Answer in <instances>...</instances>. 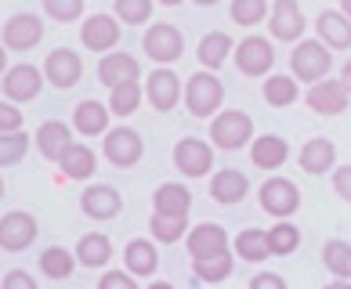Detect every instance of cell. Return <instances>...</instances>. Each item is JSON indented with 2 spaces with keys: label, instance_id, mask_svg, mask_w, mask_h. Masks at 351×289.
Returning <instances> with one entry per match:
<instances>
[{
  "label": "cell",
  "instance_id": "6da1fadb",
  "mask_svg": "<svg viewBox=\"0 0 351 289\" xmlns=\"http://www.w3.org/2000/svg\"><path fill=\"white\" fill-rule=\"evenodd\" d=\"M290 69H293V80H304V84H319L326 80L330 69H333V55L322 40H301L290 55Z\"/></svg>",
  "mask_w": 351,
  "mask_h": 289
},
{
  "label": "cell",
  "instance_id": "7a4b0ae2",
  "mask_svg": "<svg viewBox=\"0 0 351 289\" xmlns=\"http://www.w3.org/2000/svg\"><path fill=\"white\" fill-rule=\"evenodd\" d=\"M185 105H189V112L192 116H199V120H206V116H217L221 109V101H225V87H221V80L214 73H196V76H189V84H185Z\"/></svg>",
  "mask_w": 351,
  "mask_h": 289
},
{
  "label": "cell",
  "instance_id": "3957f363",
  "mask_svg": "<svg viewBox=\"0 0 351 289\" xmlns=\"http://www.w3.org/2000/svg\"><path fill=\"white\" fill-rule=\"evenodd\" d=\"M210 141L217 144V149L225 152H236L243 149V144L254 141V120L239 109H228V112H217L210 120Z\"/></svg>",
  "mask_w": 351,
  "mask_h": 289
},
{
  "label": "cell",
  "instance_id": "277c9868",
  "mask_svg": "<svg viewBox=\"0 0 351 289\" xmlns=\"http://www.w3.org/2000/svg\"><path fill=\"white\" fill-rule=\"evenodd\" d=\"M141 47H145V55L160 65H171L181 58V51H185V36H181L178 25L171 22H156L152 29L141 36Z\"/></svg>",
  "mask_w": 351,
  "mask_h": 289
},
{
  "label": "cell",
  "instance_id": "5b68a950",
  "mask_svg": "<svg viewBox=\"0 0 351 289\" xmlns=\"http://www.w3.org/2000/svg\"><path fill=\"white\" fill-rule=\"evenodd\" d=\"M257 199H261V210H268L271 217L282 221V217L297 214V206H301V188L286 177H268L261 185V192H257Z\"/></svg>",
  "mask_w": 351,
  "mask_h": 289
},
{
  "label": "cell",
  "instance_id": "8992f818",
  "mask_svg": "<svg viewBox=\"0 0 351 289\" xmlns=\"http://www.w3.org/2000/svg\"><path fill=\"white\" fill-rule=\"evenodd\" d=\"M36 235H40L36 217L25 214V210H11V214L0 217V249H8V253H22L25 246H33Z\"/></svg>",
  "mask_w": 351,
  "mask_h": 289
},
{
  "label": "cell",
  "instance_id": "52a82bcc",
  "mask_svg": "<svg viewBox=\"0 0 351 289\" xmlns=\"http://www.w3.org/2000/svg\"><path fill=\"white\" fill-rule=\"evenodd\" d=\"M174 166L185 177H206L214 166V144H206L203 138H181L174 149Z\"/></svg>",
  "mask_w": 351,
  "mask_h": 289
},
{
  "label": "cell",
  "instance_id": "ba28073f",
  "mask_svg": "<svg viewBox=\"0 0 351 289\" xmlns=\"http://www.w3.org/2000/svg\"><path fill=\"white\" fill-rule=\"evenodd\" d=\"M268 29H271L276 40H286V44L301 40L304 29H308L301 4H297V0H276L271 11H268Z\"/></svg>",
  "mask_w": 351,
  "mask_h": 289
},
{
  "label": "cell",
  "instance_id": "9c48e42d",
  "mask_svg": "<svg viewBox=\"0 0 351 289\" xmlns=\"http://www.w3.org/2000/svg\"><path fill=\"white\" fill-rule=\"evenodd\" d=\"M106 160L112 163V166H120V170H127V166H134L138 160H141V152H145V144H141V134L134 127H112L109 134H106Z\"/></svg>",
  "mask_w": 351,
  "mask_h": 289
},
{
  "label": "cell",
  "instance_id": "30bf717a",
  "mask_svg": "<svg viewBox=\"0 0 351 289\" xmlns=\"http://www.w3.org/2000/svg\"><path fill=\"white\" fill-rule=\"evenodd\" d=\"M44 76L51 80V87L69 90V87L80 84L84 62H80V55H76V51H69V47H55V51L47 55V62H44Z\"/></svg>",
  "mask_w": 351,
  "mask_h": 289
},
{
  "label": "cell",
  "instance_id": "8fae6325",
  "mask_svg": "<svg viewBox=\"0 0 351 289\" xmlns=\"http://www.w3.org/2000/svg\"><path fill=\"white\" fill-rule=\"evenodd\" d=\"M236 65L243 76H265L276 65V47L265 36H246L236 44Z\"/></svg>",
  "mask_w": 351,
  "mask_h": 289
},
{
  "label": "cell",
  "instance_id": "7c38bea8",
  "mask_svg": "<svg viewBox=\"0 0 351 289\" xmlns=\"http://www.w3.org/2000/svg\"><path fill=\"white\" fill-rule=\"evenodd\" d=\"M44 40V22L33 11H19L4 22V47L8 51H29Z\"/></svg>",
  "mask_w": 351,
  "mask_h": 289
},
{
  "label": "cell",
  "instance_id": "4fadbf2b",
  "mask_svg": "<svg viewBox=\"0 0 351 289\" xmlns=\"http://www.w3.org/2000/svg\"><path fill=\"white\" fill-rule=\"evenodd\" d=\"M44 90V73L36 65H11L4 73V98L8 101H33Z\"/></svg>",
  "mask_w": 351,
  "mask_h": 289
},
{
  "label": "cell",
  "instance_id": "5bb4252c",
  "mask_svg": "<svg viewBox=\"0 0 351 289\" xmlns=\"http://www.w3.org/2000/svg\"><path fill=\"white\" fill-rule=\"evenodd\" d=\"M185 246L192 260H206V257H217V253H228V231L214 225V221H203L185 235Z\"/></svg>",
  "mask_w": 351,
  "mask_h": 289
},
{
  "label": "cell",
  "instance_id": "9a60e30c",
  "mask_svg": "<svg viewBox=\"0 0 351 289\" xmlns=\"http://www.w3.org/2000/svg\"><path fill=\"white\" fill-rule=\"evenodd\" d=\"M149 105L156 112H171L174 105L181 101V95H185V87H181L178 73L167 69V65H160L156 73H149Z\"/></svg>",
  "mask_w": 351,
  "mask_h": 289
},
{
  "label": "cell",
  "instance_id": "2e32d148",
  "mask_svg": "<svg viewBox=\"0 0 351 289\" xmlns=\"http://www.w3.org/2000/svg\"><path fill=\"white\" fill-rule=\"evenodd\" d=\"M348 90H344V84L341 80H319V84H311V90H308V109L311 112H319V116H341L344 109H348Z\"/></svg>",
  "mask_w": 351,
  "mask_h": 289
},
{
  "label": "cell",
  "instance_id": "e0dca14e",
  "mask_svg": "<svg viewBox=\"0 0 351 289\" xmlns=\"http://www.w3.org/2000/svg\"><path fill=\"white\" fill-rule=\"evenodd\" d=\"M138 76H141V65H138V58L123 55V51H109V55L98 62V80L106 84L109 90L123 87V84H134Z\"/></svg>",
  "mask_w": 351,
  "mask_h": 289
},
{
  "label": "cell",
  "instance_id": "ac0fdd59",
  "mask_svg": "<svg viewBox=\"0 0 351 289\" xmlns=\"http://www.w3.org/2000/svg\"><path fill=\"white\" fill-rule=\"evenodd\" d=\"M80 210L90 221H109L123 210V199L112 185H87L80 195Z\"/></svg>",
  "mask_w": 351,
  "mask_h": 289
},
{
  "label": "cell",
  "instance_id": "d6986e66",
  "mask_svg": "<svg viewBox=\"0 0 351 289\" xmlns=\"http://www.w3.org/2000/svg\"><path fill=\"white\" fill-rule=\"evenodd\" d=\"M120 22H116L112 15H90L84 22V29H80V40L84 47L90 51H112L116 44H120Z\"/></svg>",
  "mask_w": 351,
  "mask_h": 289
},
{
  "label": "cell",
  "instance_id": "ffe728a7",
  "mask_svg": "<svg viewBox=\"0 0 351 289\" xmlns=\"http://www.w3.org/2000/svg\"><path fill=\"white\" fill-rule=\"evenodd\" d=\"M73 144V130L62 123V120H47V123H40L36 127V149H40V155L44 160H62L66 155V149Z\"/></svg>",
  "mask_w": 351,
  "mask_h": 289
},
{
  "label": "cell",
  "instance_id": "44dd1931",
  "mask_svg": "<svg viewBox=\"0 0 351 289\" xmlns=\"http://www.w3.org/2000/svg\"><path fill=\"white\" fill-rule=\"evenodd\" d=\"M250 160L257 170H279L286 160H290V144H286L279 134H261L250 144Z\"/></svg>",
  "mask_w": 351,
  "mask_h": 289
},
{
  "label": "cell",
  "instance_id": "7402d4cb",
  "mask_svg": "<svg viewBox=\"0 0 351 289\" xmlns=\"http://www.w3.org/2000/svg\"><path fill=\"white\" fill-rule=\"evenodd\" d=\"M192 210V192L178 181H167V185L156 188L152 195V214H171V217H189Z\"/></svg>",
  "mask_w": 351,
  "mask_h": 289
},
{
  "label": "cell",
  "instance_id": "603a6c76",
  "mask_svg": "<svg viewBox=\"0 0 351 289\" xmlns=\"http://www.w3.org/2000/svg\"><path fill=\"white\" fill-rule=\"evenodd\" d=\"M297 160H301V170L304 174H330L333 170V163H337V144L330 141V138H311L304 149H301V155H297Z\"/></svg>",
  "mask_w": 351,
  "mask_h": 289
},
{
  "label": "cell",
  "instance_id": "cb8c5ba5",
  "mask_svg": "<svg viewBox=\"0 0 351 289\" xmlns=\"http://www.w3.org/2000/svg\"><path fill=\"white\" fill-rule=\"evenodd\" d=\"M250 192V181H246L243 170H221V174L210 177V195H214V203L221 206H232V203H243V195Z\"/></svg>",
  "mask_w": 351,
  "mask_h": 289
},
{
  "label": "cell",
  "instance_id": "d4e9b609",
  "mask_svg": "<svg viewBox=\"0 0 351 289\" xmlns=\"http://www.w3.org/2000/svg\"><path fill=\"white\" fill-rule=\"evenodd\" d=\"M315 29H319V40L333 51L351 47V18L341 15V11H322L315 18Z\"/></svg>",
  "mask_w": 351,
  "mask_h": 289
},
{
  "label": "cell",
  "instance_id": "484cf974",
  "mask_svg": "<svg viewBox=\"0 0 351 289\" xmlns=\"http://www.w3.org/2000/svg\"><path fill=\"white\" fill-rule=\"evenodd\" d=\"M95 166H98L95 152H90L87 144H76V141H73L69 149H66V155L58 160V170H62L58 181H62V177H66V181H87L90 174H95Z\"/></svg>",
  "mask_w": 351,
  "mask_h": 289
},
{
  "label": "cell",
  "instance_id": "4316f807",
  "mask_svg": "<svg viewBox=\"0 0 351 289\" xmlns=\"http://www.w3.org/2000/svg\"><path fill=\"white\" fill-rule=\"evenodd\" d=\"M73 127L80 130V134L87 138H95V134H109V105H101V101H80L76 105V112H73Z\"/></svg>",
  "mask_w": 351,
  "mask_h": 289
},
{
  "label": "cell",
  "instance_id": "83f0119b",
  "mask_svg": "<svg viewBox=\"0 0 351 289\" xmlns=\"http://www.w3.org/2000/svg\"><path fill=\"white\" fill-rule=\"evenodd\" d=\"M109 260H112L109 235L90 231V235H84V239L76 242V264H84V268H106Z\"/></svg>",
  "mask_w": 351,
  "mask_h": 289
},
{
  "label": "cell",
  "instance_id": "f1b7e54d",
  "mask_svg": "<svg viewBox=\"0 0 351 289\" xmlns=\"http://www.w3.org/2000/svg\"><path fill=\"white\" fill-rule=\"evenodd\" d=\"M123 264H127L131 275L149 279V275L160 268V253H156V246L149 239H134V242H127V249H123Z\"/></svg>",
  "mask_w": 351,
  "mask_h": 289
},
{
  "label": "cell",
  "instance_id": "f546056e",
  "mask_svg": "<svg viewBox=\"0 0 351 289\" xmlns=\"http://www.w3.org/2000/svg\"><path fill=\"white\" fill-rule=\"evenodd\" d=\"M228 55H232V36L228 33H206L199 40V62H203L206 73H214Z\"/></svg>",
  "mask_w": 351,
  "mask_h": 289
},
{
  "label": "cell",
  "instance_id": "4dcf8cb0",
  "mask_svg": "<svg viewBox=\"0 0 351 289\" xmlns=\"http://www.w3.org/2000/svg\"><path fill=\"white\" fill-rule=\"evenodd\" d=\"M301 98V87L293 84V76H268L265 80V101L271 109H286Z\"/></svg>",
  "mask_w": 351,
  "mask_h": 289
},
{
  "label": "cell",
  "instance_id": "1f68e13d",
  "mask_svg": "<svg viewBox=\"0 0 351 289\" xmlns=\"http://www.w3.org/2000/svg\"><path fill=\"white\" fill-rule=\"evenodd\" d=\"M73 268H76V253H69L62 246H47L40 253V271L47 279H69Z\"/></svg>",
  "mask_w": 351,
  "mask_h": 289
},
{
  "label": "cell",
  "instance_id": "d6a6232c",
  "mask_svg": "<svg viewBox=\"0 0 351 289\" xmlns=\"http://www.w3.org/2000/svg\"><path fill=\"white\" fill-rule=\"evenodd\" d=\"M236 253L239 260H265L271 257V249H268V235L261 228H246L236 235Z\"/></svg>",
  "mask_w": 351,
  "mask_h": 289
},
{
  "label": "cell",
  "instance_id": "836d02e7",
  "mask_svg": "<svg viewBox=\"0 0 351 289\" xmlns=\"http://www.w3.org/2000/svg\"><path fill=\"white\" fill-rule=\"evenodd\" d=\"M268 249L271 257H290L297 246H301V231H297V225H286V221H279L276 228H268Z\"/></svg>",
  "mask_w": 351,
  "mask_h": 289
},
{
  "label": "cell",
  "instance_id": "e575fe53",
  "mask_svg": "<svg viewBox=\"0 0 351 289\" xmlns=\"http://www.w3.org/2000/svg\"><path fill=\"white\" fill-rule=\"evenodd\" d=\"M149 231L156 242H178L189 231V217H171V214H152Z\"/></svg>",
  "mask_w": 351,
  "mask_h": 289
},
{
  "label": "cell",
  "instance_id": "d590c367",
  "mask_svg": "<svg viewBox=\"0 0 351 289\" xmlns=\"http://www.w3.org/2000/svg\"><path fill=\"white\" fill-rule=\"evenodd\" d=\"M322 264H326L337 279H348V275H351V242L330 239L326 246H322Z\"/></svg>",
  "mask_w": 351,
  "mask_h": 289
},
{
  "label": "cell",
  "instance_id": "8d00e7d4",
  "mask_svg": "<svg viewBox=\"0 0 351 289\" xmlns=\"http://www.w3.org/2000/svg\"><path fill=\"white\" fill-rule=\"evenodd\" d=\"M268 0H232V8H228V15H232V22L236 25H261L265 22V15H268Z\"/></svg>",
  "mask_w": 351,
  "mask_h": 289
},
{
  "label": "cell",
  "instance_id": "74e56055",
  "mask_svg": "<svg viewBox=\"0 0 351 289\" xmlns=\"http://www.w3.org/2000/svg\"><path fill=\"white\" fill-rule=\"evenodd\" d=\"M141 95H145V90H141L138 80H134V84L116 87L112 95H109V112H112V116H131L138 105H141Z\"/></svg>",
  "mask_w": 351,
  "mask_h": 289
},
{
  "label": "cell",
  "instance_id": "f35d334b",
  "mask_svg": "<svg viewBox=\"0 0 351 289\" xmlns=\"http://www.w3.org/2000/svg\"><path fill=\"white\" fill-rule=\"evenodd\" d=\"M228 275H232V253H217V257L196 260V279L199 282H225Z\"/></svg>",
  "mask_w": 351,
  "mask_h": 289
},
{
  "label": "cell",
  "instance_id": "ab89813d",
  "mask_svg": "<svg viewBox=\"0 0 351 289\" xmlns=\"http://www.w3.org/2000/svg\"><path fill=\"white\" fill-rule=\"evenodd\" d=\"M116 18L127 25H145L152 18V0H116Z\"/></svg>",
  "mask_w": 351,
  "mask_h": 289
},
{
  "label": "cell",
  "instance_id": "60d3db41",
  "mask_svg": "<svg viewBox=\"0 0 351 289\" xmlns=\"http://www.w3.org/2000/svg\"><path fill=\"white\" fill-rule=\"evenodd\" d=\"M25 149H29V134H0V166H11V163H19Z\"/></svg>",
  "mask_w": 351,
  "mask_h": 289
},
{
  "label": "cell",
  "instance_id": "b9f144b4",
  "mask_svg": "<svg viewBox=\"0 0 351 289\" xmlns=\"http://www.w3.org/2000/svg\"><path fill=\"white\" fill-rule=\"evenodd\" d=\"M44 11L58 22H76L84 15V0H44Z\"/></svg>",
  "mask_w": 351,
  "mask_h": 289
},
{
  "label": "cell",
  "instance_id": "7bdbcfd3",
  "mask_svg": "<svg viewBox=\"0 0 351 289\" xmlns=\"http://www.w3.org/2000/svg\"><path fill=\"white\" fill-rule=\"evenodd\" d=\"M22 130V112L15 101H0V134H19Z\"/></svg>",
  "mask_w": 351,
  "mask_h": 289
},
{
  "label": "cell",
  "instance_id": "ee69618b",
  "mask_svg": "<svg viewBox=\"0 0 351 289\" xmlns=\"http://www.w3.org/2000/svg\"><path fill=\"white\" fill-rule=\"evenodd\" d=\"M98 289H138V286H134L131 271H106L101 282H98Z\"/></svg>",
  "mask_w": 351,
  "mask_h": 289
},
{
  "label": "cell",
  "instance_id": "f6af8a7d",
  "mask_svg": "<svg viewBox=\"0 0 351 289\" xmlns=\"http://www.w3.org/2000/svg\"><path fill=\"white\" fill-rule=\"evenodd\" d=\"M0 289H40V286H36V279H33L29 271L15 268V271L4 275V286H0Z\"/></svg>",
  "mask_w": 351,
  "mask_h": 289
},
{
  "label": "cell",
  "instance_id": "bcb514c9",
  "mask_svg": "<svg viewBox=\"0 0 351 289\" xmlns=\"http://www.w3.org/2000/svg\"><path fill=\"white\" fill-rule=\"evenodd\" d=\"M333 188H337V195H341L344 203H351V163L333 170Z\"/></svg>",
  "mask_w": 351,
  "mask_h": 289
},
{
  "label": "cell",
  "instance_id": "7dc6e473",
  "mask_svg": "<svg viewBox=\"0 0 351 289\" xmlns=\"http://www.w3.org/2000/svg\"><path fill=\"white\" fill-rule=\"evenodd\" d=\"M250 289H286V279L276 275V271H261V275L250 279Z\"/></svg>",
  "mask_w": 351,
  "mask_h": 289
},
{
  "label": "cell",
  "instance_id": "c3c4849f",
  "mask_svg": "<svg viewBox=\"0 0 351 289\" xmlns=\"http://www.w3.org/2000/svg\"><path fill=\"white\" fill-rule=\"evenodd\" d=\"M341 84H344V90L351 95V58L344 62V69H341Z\"/></svg>",
  "mask_w": 351,
  "mask_h": 289
},
{
  "label": "cell",
  "instance_id": "681fc988",
  "mask_svg": "<svg viewBox=\"0 0 351 289\" xmlns=\"http://www.w3.org/2000/svg\"><path fill=\"white\" fill-rule=\"evenodd\" d=\"M322 289H351V282H344V279H337V282H330V286H322Z\"/></svg>",
  "mask_w": 351,
  "mask_h": 289
},
{
  "label": "cell",
  "instance_id": "f907efd6",
  "mask_svg": "<svg viewBox=\"0 0 351 289\" xmlns=\"http://www.w3.org/2000/svg\"><path fill=\"white\" fill-rule=\"evenodd\" d=\"M341 15H348V18H351V0H341Z\"/></svg>",
  "mask_w": 351,
  "mask_h": 289
},
{
  "label": "cell",
  "instance_id": "816d5d0a",
  "mask_svg": "<svg viewBox=\"0 0 351 289\" xmlns=\"http://www.w3.org/2000/svg\"><path fill=\"white\" fill-rule=\"evenodd\" d=\"M4 65H8V55H4V44H0V73H4Z\"/></svg>",
  "mask_w": 351,
  "mask_h": 289
},
{
  "label": "cell",
  "instance_id": "f5cc1de1",
  "mask_svg": "<svg viewBox=\"0 0 351 289\" xmlns=\"http://www.w3.org/2000/svg\"><path fill=\"white\" fill-rule=\"evenodd\" d=\"M149 289H174V286H171V282H152Z\"/></svg>",
  "mask_w": 351,
  "mask_h": 289
},
{
  "label": "cell",
  "instance_id": "db71d44e",
  "mask_svg": "<svg viewBox=\"0 0 351 289\" xmlns=\"http://www.w3.org/2000/svg\"><path fill=\"white\" fill-rule=\"evenodd\" d=\"M160 4H167V8H178V4H181V0H160Z\"/></svg>",
  "mask_w": 351,
  "mask_h": 289
},
{
  "label": "cell",
  "instance_id": "11a10c76",
  "mask_svg": "<svg viewBox=\"0 0 351 289\" xmlns=\"http://www.w3.org/2000/svg\"><path fill=\"white\" fill-rule=\"evenodd\" d=\"M196 4H203V8H214V4H217V0H196Z\"/></svg>",
  "mask_w": 351,
  "mask_h": 289
},
{
  "label": "cell",
  "instance_id": "9f6ffc18",
  "mask_svg": "<svg viewBox=\"0 0 351 289\" xmlns=\"http://www.w3.org/2000/svg\"><path fill=\"white\" fill-rule=\"evenodd\" d=\"M0 195H4V177H0Z\"/></svg>",
  "mask_w": 351,
  "mask_h": 289
}]
</instances>
